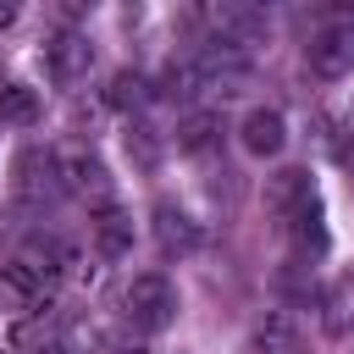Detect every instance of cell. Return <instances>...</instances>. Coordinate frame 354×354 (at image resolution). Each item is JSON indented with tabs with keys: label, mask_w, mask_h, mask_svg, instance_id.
<instances>
[{
	"label": "cell",
	"mask_w": 354,
	"mask_h": 354,
	"mask_svg": "<svg viewBox=\"0 0 354 354\" xmlns=\"http://www.w3.org/2000/svg\"><path fill=\"white\" fill-rule=\"evenodd\" d=\"M122 310H127V321H133L138 332H166V326L177 321V288H171V277L138 271V277L127 282V293H122Z\"/></svg>",
	"instance_id": "cell-1"
},
{
	"label": "cell",
	"mask_w": 354,
	"mask_h": 354,
	"mask_svg": "<svg viewBox=\"0 0 354 354\" xmlns=\"http://www.w3.org/2000/svg\"><path fill=\"white\" fill-rule=\"evenodd\" d=\"M55 177H61V194L88 199L94 210H100V205H111V171H105V160H100L94 149H83V144L55 149Z\"/></svg>",
	"instance_id": "cell-2"
},
{
	"label": "cell",
	"mask_w": 354,
	"mask_h": 354,
	"mask_svg": "<svg viewBox=\"0 0 354 354\" xmlns=\"http://www.w3.org/2000/svg\"><path fill=\"white\" fill-rule=\"evenodd\" d=\"M266 210H271L282 227H293L299 216L321 210V199H315V177H310L304 166H282V171H271V177H266Z\"/></svg>",
	"instance_id": "cell-3"
},
{
	"label": "cell",
	"mask_w": 354,
	"mask_h": 354,
	"mask_svg": "<svg viewBox=\"0 0 354 354\" xmlns=\"http://www.w3.org/2000/svg\"><path fill=\"white\" fill-rule=\"evenodd\" d=\"M304 61H310V72H315L321 83L348 77V72H354V22H326V28H315L310 44H304Z\"/></svg>",
	"instance_id": "cell-4"
},
{
	"label": "cell",
	"mask_w": 354,
	"mask_h": 354,
	"mask_svg": "<svg viewBox=\"0 0 354 354\" xmlns=\"http://www.w3.org/2000/svg\"><path fill=\"white\" fill-rule=\"evenodd\" d=\"M55 282H61L55 271H44V266H33V260H22V254L0 266V299H6L11 310H22V315H28V310H44L50 293H55Z\"/></svg>",
	"instance_id": "cell-5"
},
{
	"label": "cell",
	"mask_w": 354,
	"mask_h": 354,
	"mask_svg": "<svg viewBox=\"0 0 354 354\" xmlns=\"http://www.w3.org/2000/svg\"><path fill=\"white\" fill-rule=\"evenodd\" d=\"M149 232H155V249H160V254H177V260L205 243V227H199L183 205H171V199H160V205L149 210Z\"/></svg>",
	"instance_id": "cell-6"
},
{
	"label": "cell",
	"mask_w": 354,
	"mask_h": 354,
	"mask_svg": "<svg viewBox=\"0 0 354 354\" xmlns=\"http://www.w3.org/2000/svg\"><path fill=\"white\" fill-rule=\"evenodd\" d=\"M205 17H210V28H216V39L238 44V50H249V44H260V39L271 33V17H266L260 6H243V0H221V6H210Z\"/></svg>",
	"instance_id": "cell-7"
},
{
	"label": "cell",
	"mask_w": 354,
	"mask_h": 354,
	"mask_svg": "<svg viewBox=\"0 0 354 354\" xmlns=\"http://www.w3.org/2000/svg\"><path fill=\"white\" fill-rule=\"evenodd\" d=\"M194 72H199V83H205V88L243 83V77H249V50H238V44H227V39H210V44H199Z\"/></svg>",
	"instance_id": "cell-8"
},
{
	"label": "cell",
	"mask_w": 354,
	"mask_h": 354,
	"mask_svg": "<svg viewBox=\"0 0 354 354\" xmlns=\"http://www.w3.org/2000/svg\"><path fill=\"white\" fill-rule=\"evenodd\" d=\"M88 66H94L88 33H55V39L44 44V72H50L55 83H77V77H88Z\"/></svg>",
	"instance_id": "cell-9"
},
{
	"label": "cell",
	"mask_w": 354,
	"mask_h": 354,
	"mask_svg": "<svg viewBox=\"0 0 354 354\" xmlns=\"http://www.w3.org/2000/svg\"><path fill=\"white\" fill-rule=\"evenodd\" d=\"M238 144H243L254 160H271V155H282V144H288V122H282V111H271V105H254V111L238 122Z\"/></svg>",
	"instance_id": "cell-10"
},
{
	"label": "cell",
	"mask_w": 354,
	"mask_h": 354,
	"mask_svg": "<svg viewBox=\"0 0 354 354\" xmlns=\"http://www.w3.org/2000/svg\"><path fill=\"white\" fill-rule=\"evenodd\" d=\"M88 232H94V249L105 254V260H122L127 249H133V216L111 199V205H100L94 210V221H88Z\"/></svg>",
	"instance_id": "cell-11"
},
{
	"label": "cell",
	"mask_w": 354,
	"mask_h": 354,
	"mask_svg": "<svg viewBox=\"0 0 354 354\" xmlns=\"http://www.w3.org/2000/svg\"><path fill=\"white\" fill-rule=\"evenodd\" d=\"M155 94H160V83H155L149 72H133V66L111 72V83H105V105H111V111H144Z\"/></svg>",
	"instance_id": "cell-12"
},
{
	"label": "cell",
	"mask_w": 354,
	"mask_h": 354,
	"mask_svg": "<svg viewBox=\"0 0 354 354\" xmlns=\"http://www.w3.org/2000/svg\"><path fill=\"white\" fill-rule=\"evenodd\" d=\"M321 332L326 337H348L354 332V277H337L332 288H321Z\"/></svg>",
	"instance_id": "cell-13"
},
{
	"label": "cell",
	"mask_w": 354,
	"mask_h": 354,
	"mask_svg": "<svg viewBox=\"0 0 354 354\" xmlns=\"http://www.w3.org/2000/svg\"><path fill=\"white\" fill-rule=\"evenodd\" d=\"M17 188L39 205V199H50L55 188H61V177H55V155H44V149H22V160H17Z\"/></svg>",
	"instance_id": "cell-14"
},
{
	"label": "cell",
	"mask_w": 354,
	"mask_h": 354,
	"mask_svg": "<svg viewBox=\"0 0 354 354\" xmlns=\"http://www.w3.org/2000/svg\"><path fill=\"white\" fill-rule=\"evenodd\" d=\"M254 348H260V354H293V348H299V321H293V310H266V315L254 321Z\"/></svg>",
	"instance_id": "cell-15"
},
{
	"label": "cell",
	"mask_w": 354,
	"mask_h": 354,
	"mask_svg": "<svg viewBox=\"0 0 354 354\" xmlns=\"http://www.w3.org/2000/svg\"><path fill=\"white\" fill-rule=\"evenodd\" d=\"M216 138H221V116H216V111H188V116L177 122V149H183V155H205Z\"/></svg>",
	"instance_id": "cell-16"
},
{
	"label": "cell",
	"mask_w": 354,
	"mask_h": 354,
	"mask_svg": "<svg viewBox=\"0 0 354 354\" xmlns=\"http://www.w3.org/2000/svg\"><path fill=\"white\" fill-rule=\"evenodd\" d=\"M0 122H6V127H33V122H39V88H28V83H0Z\"/></svg>",
	"instance_id": "cell-17"
},
{
	"label": "cell",
	"mask_w": 354,
	"mask_h": 354,
	"mask_svg": "<svg viewBox=\"0 0 354 354\" xmlns=\"http://www.w3.org/2000/svg\"><path fill=\"white\" fill-rule=\"evenodd\" d=\"M288 238H293V249H299V260L310 254H326V221H321V210H310V216H299L293 227H288Z\"/></svg>",
	"instance_id": "cell-18"
},
{
	"label": "cell",
	"mask_w": 354,
	"mask_h": 354,
	"mask_svg": "<svg viewBox=\"0 0 354 354\" xmlns=\"http://www.w3.org/2000/svg\"><path fill=\"white\" fill-rule=\"evenodd\" d=\"M127 155H133V160H138L144 171H149V166L160 160V144H155V133H149L144 122H133V127H127Z\"/></svg>",
	"instance_id": "cell-19"
},
{
	"label": "cell",
	"mask_w": 354,
	"mask_h": 354,
	"mask_svg": "<svg viewBox=\"0 0 354 354\" xmlns=\"http://www.w3.org/2000/svg\"><path fill=\"white\" fill-rule=\"evenodd\" d=\"M337 160H343V171H348V177H354V138H348V144H343V149H337Z\"/></svg>",
	"instance_id": "cell-20"
},
{
	"label": "cell",
	"mask_w": 354,
	"mask_h": 354,
	"mask_svg": "<svg viewBox=\"0 0 354 354\" xmlns=\"http://www.w3.org/2000/svg\"><path fill=\"white\" fill-rule=\"evenodd\" d=\"M11 22H17V6H11V0H0V28H11Z\"/></svg>",
	"instance_id": "cell-21"
},
{
	"label": "cell",
	"mask_w": 354,
	"mask_h": 354,
	"mask_svg": "<svg viewBox=\"0 0 354 354\" xmlns=\"http://www.w3.org/2000/svg\"><path fill=\"white\" fill-rule=\"evenodd\" d=\"M39 354H77V348H66V343H44Z\"/></svg>",
	"instance_id": "cell-22"
},
{
	"label": "cell",
	"mask_w": 354,
	"mask_h": 354,
	"mask_svg": "<svg viewBox=\"0 0 354 354\" xmlns=\"http://www.w3.org/2000/svg\"><path fill=\"white\" fill-rule=\"evenodd\" d=\"M116 354H144V348H116Z\"/></svg>",
	"instance_id": "cell-23"
}]
</instances>
